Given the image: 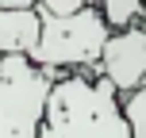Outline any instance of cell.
<instances>
[{
  "label": "cell",
  "mask_w": 146,
  "mask_h": 138,
  "mask_svg": "<svg viewBox=\"0 0 146 138\" xmlns=\"http://www.w3.org/2000/svg\"><path fill=\"white\" fill-rule=\"evenodd\" d=\"M88 0H35V15L38 19H69V15L85 12Z\"/></svg>",
  "instance_id": "ba28073f"
},
{
  "label": "cell",
  "mask_w": 146,
  "mask_h": 138,
  "mask_svg": "<svg viewBox=\"0 0 146 138\" xmlns=\"http://www.w3.org/2000/svg\"><path fill=\"white\" fill-rule=\"evenodd\" d=\"M108 38H111L108 23L100 19L96 4H88L85 12L69 15V19H38V42L27 54V61L38 69L58 73V77L96 73Z\"/></svg>",
  "instance_id": "7a4b0ae2"
},
{
  "label": "cell",
  "mask_w": 146,
  "mask_h": 138,
  "mask_svg": "<svg viewBox=\"0 0 146 138\" xmlns=\"http://www.w3.org/2000/svg\"><path fill=\"white\" fill-rule=\"evenodd\" d=\"M23 8H35V0H0V12H23Z\"/></svg>",
  "instance_id": "9c48e42d"
},
{
  "label": "cell",
  "mask_w": 146,
  "mask_h": 138,
  "mask_svg": "<svg viewBox=\"0 0 146 138\" xmlns=\"http://www.w3.org/2000/svg\"><path fill=\"white\" fill-rule=\"evenodd\" d=\"M38 138H135L119 92L100 73H66L54 81Z\"/></svg>",
  "instance_id": "6da1fadb"
},
{
  "label": "cell",
  "mask_w": 146,
  "mask_h": 138,
  "mask_svg": "<svg viewBox=\"0 0 146 138\" xmlns=\"http://www.w3.org/2000/svg\"><path fill=\"white\" fill-rule=\"evenodd\" d=\"M96 12H100V19L108 23L111 35L142 27V0H96Z\"/></svg>",
  "instance_id": "8992f818"
},
{
  "label": "cell",
  "mask_w": 146,
  "mask_h": 138,
  "mask_svg": "<svg viewBox=\"0 0 146 138\" xmlns=\"http://www.w3.org/2000/svg\"><path fill=\"white\" fill-rule=\"evenodd\" d=\"M88 4H96V0H88Z\"/></svg>",
  "instance_id": "30bf717a"
},
{
  "label": "cell",
  "mask_w": 146,
  "mask_h": 138,
  "mask_svg": "<svg viewBox=\"0 0 146 138\" xmlns=\"http://www.w3.org/2000/svg\"><path fill=\"white\" fill-rule=\"evenodd\" d=\"M54 81L58 73L27 58H0V138H38Z\"/></svg>",
  "instance_id": "3957f363"
},
{
  "label": "cell",
  "mask_w": 146,
  "mask_h": 138,
  "mask_svg": "<svg viewBox=\"0 0 146 138\" xmlns=\"http://www.w3.org/2000/svg\"><path fill=\"white\" fill-rule=\"evenodd\" d=\"M38 42V15L35 8L0 12V58H27Z\"/></svg>",
  "instance_id": "5b68a950"
},
{
  "label": "cell",
  "mask_w": 146,
  "mask_h": 138,
  "mask_svg": "<svg viewBox=\"0 0 146 138\" xmlns=\"http://www.w3.org/2000/svg\"><path fill=\"white\" fill-rule=\"evenodd\" d=\"M123 119H127L135 138H146V88L123 96Z\"/></svg>",
  "instance_id": "52a82bcc"
},
{
  "label": "cell",
  "mask_w": 146,
  "mask_h": 138,
  "mask_svg": "<svg viewBox=\"0 0 146 138\" xmlns=\"http://www.w3.org/2000/svg\"><path fill=\"white\" fill-rule=\"evenodd\" d=\"M96 73L119 92V100L146 88V27H131V31L111 35L100 54Z\"/></svg>",
  "instance_id": "277c9868"
}]
</instances>
